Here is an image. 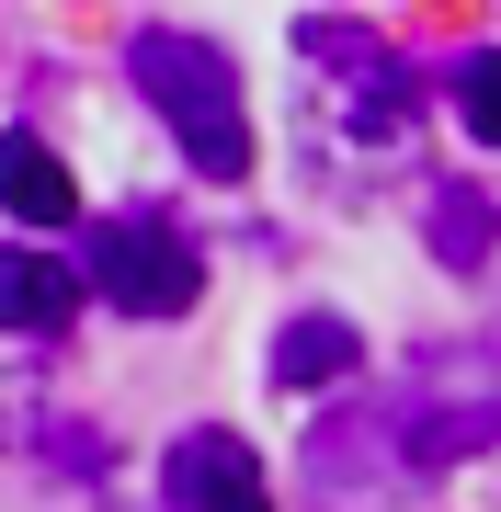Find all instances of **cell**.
<instances>
[{
    "label": "cell",
    "mask_w": 501,
    "mask_h": 512,
    "mask_svg": "<svg viewBox=\"0 0 501 512\" xmlns=\"http://www.w3.org/2000/svg\"><path fill=\"white\" fill-rule=\"evenodd\" d=\"M297 92H308V126H319V160L331 171H388L422 137L410 57L388 35H365V23H342V12L297 23Z\"/></svg>",
    "instance_id": "obj_1"
},
{
    "label": "cell",
    "mask_w": 501,
    "mask_h": 512,
    "mask_svg": "<svg viewBox=\"0 0 501 512\" xmlns=\"http://www.w3.org/2000/svg\"><path fill=\"white\" fill-rule=\"evenodd\" d=\"M126 80L160 103V126L183 137V160L205 171V183H240V171H251V103H240V69H228L205 35L149 23V35L126 46Z\"/></svg>",
    "instance_id": "obj_2"
},
{
    "label": "cell",
    "mask_w": 501,
    "mask_h": 512,
    "mask_svg": "<svg viewBox=\"0 0 501 512\" xmlns=\"http://www.w3.org/2000/svg\"><path fill=\"white\" fill-rule=\"evenodd\" d=\"M388 433H399L410 478H445L467 456H490L501 444V365L490 353H422L410 387L388 399Z\"/></svg>",
    "instance_id": "obj_3"
},
{
    "label": "cell",
    "mask_w": 501,
    "mask_h": 512,
    "mask_svg": "<svg viewBox=\"0 0 501 512\" xmlns=\"http://www.w3.org/2000/svg\"><path fill=\"white\" fill-rule=\"evenodd\" d=\"M92 285L126 319H183L205 296V251L160 217V205H114V217H92Z\"/></svg>",
    "instance_id": "obj_4"
},
{
    "label": "cell",
    "mask_w": 501,
    "mask_h": 512,
    "mask_svg": "<svg viewBox=\"0 0 501 512\" xmlns=\"http://www.w3.org/2000/svg\"><path fill=\"white\" fill-rule=\"evenodd\" d=\"M160 501L171 512H274V490H262V456L240 433H171V456H160Z\"/></svg>",
    "instance_id": "obj_5"
},
{
    "label": "cell",
    "mask_w": 501,
    "mask_h": 512,
    "mask_svg": "<svg viewBox=\"0 0 501 512\" xmlns=\"http://www.w3.org/2000/svg\"><path fill=\"white\" fill-rule=\"evenodd\" d=\"M80 285L92 274H69V262H46V251H0V330H23V342H57L69 330V308H80Z\"/></svg>",
    "instance_id": "obj_6"
},
{
    "label": "cell",
    "mask_w": 501,
    "mask_h": 512,
    "mask_svg": "<svg viewBox=\"0 0 501 512\" xmlns=\"http://www.w3.org/2000/svg\"><path fill=\"white\" fill-rule=\"evenodd\" d=\"M422 239H433V262H445V274H479V262L501 251V205H490L479 183H433Z\"/></svg>",
    "instance_id": "obj_7"
},
{
    "label": "cell",
    "mask_w": 501,
    "mask_h": 512,
    "mask_svg": "<svg viewBox=\"0 0 501 512\" xmlns=\"http://www.w3.org/2000/svg\"><path fill=\"white\" fill-rule=\"evenodd\" d=\"M0 205H12L23 228H69V217H80V183L57 171V148H35V137H0Z\"/></svg>",
    "instance_id": "obj_8"
},
{
    "label": "cell",
    "mask_w": 501,
    "mask_h": 512,
    "mask_svg": "<svg viewBox=\"0 0 501 512\" xmlns=\"http://www.w3.org/2000/svg\"><path fill=\"white\" fill-rule=\"evenodd\" d=\"M353 365H365V342H353V319H331V308L274 330V376H285V387H342Z\"/></svg>",
    "instance_id": "obj_9"
},
{
    "label": "cell",
    "mask_w": 501,
    "mask_h": 512,
    "mask_svg": "<svg viewBox=\"0 0 501 512\" xmlns=\"http://www.w3.org/2000/svg\"><path fill=\"white\" fill-rule=\"evenodd\" d=\"M456 114H467L479 148H501V46H467L456 57Z\"/></svg>",
    "instance_id": "obj_10"
}]
</instances>
